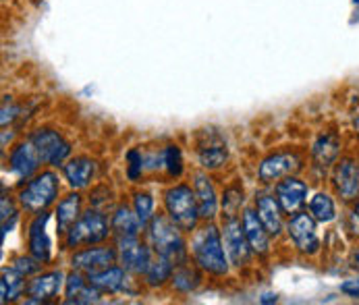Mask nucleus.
Instances as JSON below:
<instances>
[{
  "label": "nucleus",
  "instance_id": "1",
  "mask_svg": "<svg viewBox=\"0 0 359 305\" xmlns=\"http://www.w3.org/2000/svg\"><path fill=\"white\" fill-rule=\"evenodd\" d=\"M191 252L202 270H208L210 274H216V276L226 274V270H229L226 250L222 248V239H220V233L216 226L208 224L196 235Z\"/></svg>",
  "mask_w": 359,
  "mask_h": 305
},
{
  "label": "nucleus",
  "instance_id": "2",
  "mask_svg": "<svg viewBox=\"0 0 359 305\" xmlns=\"http://www.w3.org/2000/svg\"><path fill=\"white\" fill-rule=\"evenodd\" d=\"M150 245L154 248V252L166 259H170L172 264L183 262L185 259V243L181 237V229L166 216H154L150 222Z\"/></svg>",
  "mask_w": 359,
  "mask_h": 305
},
{
  "label": "nucleus",
  "instance_id": "3",
  "mask_svg": "<svg viewBox=\"0 0 359 305\" xmlns=\"http://www.w3.org/2000/svg\"><path fill=\"white\" fill-rule=\"evenodd\" d=\"M164 205L168 212V218L181 229V231H191L198 224L200 218V208L196 194L187 185H177L166 191L164 196Z\"/></svg>",
  "mask_w": 359,
  "mask_h": 305
},
{
  "label": "nucleus",
  "instance_id": "4",
  "mask_svg": "<svg viewBox=\"0 0 359 305\" xmlns=\"http://www.w3.org/2000/svg\"><path fill=\"white\" fill-rule=\"evenodd\" d=\"M58 196V179L54 172H42L34 177L21 191L19 202L27 212H44Z\"/></svg>",
  "mask_w": 359,
  "mask_h": 305
},
{
  "label": "nucleus",
  "instance_id": "5",
  "mask_svg": "<svg viewBox=\"0 0 359 305\" xmlns=\"http://www.w3.org/2000/svg\"><path fill=\"white\" fill-rule=\"evenodd\" d=\"M108 237V222L100 212H88L83 214L67 233L65 243L67 248H81L100 243Z\"/></svg>",
  "mask_w": 359,
  "mask_h": 305
},
{
  "label": "nucleus",
  "instance_id": "6",
  "mask_svg": "<svg viewBox=\"0 0 359 305\" xmlns=\"http://www.w3.org/2000/svg\"><path fill=\"white\" fill-rule=\"evenodd\" d=\"M32 142L36 146V150L40 154L42 162L44 164H50V166H60L69 154H71V146L69 142H65V137L52 129H40L32 135Z\"/></svg>",
  "mask_w": 359,
  "mask_h": 305
},
{
  "label": "nucleus",
  "instance_id": "7",
  "mask_svg": "<svg viewBox=\"0 0 359 305\" xmlns=\"http://www.w3.org/2000/svg\"><path fill=\"white\" fill-rule=\"evenodd\" d=\"M295 248L304 254H316L318 248H320V239H318V233H316V218L311 214H295L287 226Z\"/></svg>",
  "mask_w": 359,
  "mask_h": 305
},
{
  "label": "nucleus",
  "instance_id": "8",
  "mask_svg": "<svg viewBox=\"0 0 359 305\" xmlns=\"http://www.w3.org/2000/svg\"><path fill=\"white\" fill-rule=\"evenodd\" d=\"M299 168H302V158L297 154L280 152L274 154V156H268L259 164L257 177L264 183H274V181H278L283 177H289L291 172H295Z\"/></svg>",
  "mask_w": 359,
  "mask_h": 305
},
{
  "label": "nucleus",
  "instance_id": "9",
  "mask_svg": "<svg viewBox=\"0 0 359 305\" xmlns=\"http://www.w3.org/2000/svg\"><path fill=\"white\" fill-rule=\"evenodd\" d=\"M118 255L125 266V270L133 274H146V270L152 264L150 250L137 241V237H121L118 239Z\"/></svg>",
  "mask_w": 359,
  "mask_h": 305
},
{
  "label": "nucleus",
  "instance_id": "10",
  "mask_svg": "<svg viewBox=\"0 0 359 305\" xmlns=\"http://www.w3.org/2000/svg\"><path fill=\"white\" fill-rule=\"evenodd\" d=\"M224 250L235 266H245L252 257V245L245 237L243 222L231 218L224 224Z\"/></svg>",
  "mask_w": 359,
  "mask_h": 305
},
{
  "label": "nucleus",
  "instance_id": "11",
  "mask_svg": "<svg viewBox=\"0 0 359 305\" xmlns=\"http://www.w3.org/2000/svg\"><path fill=\"white\" fill-rule=\"evenodd\" d=\"M114 262H116V252L110 248H88V250L73 255V259H71L75 270H83L88 274L110 268Z\"/></svg>",
  "mask_w": 359,
  "mask_h": 305
},
{
  "label": "nucleus",
  "instance_id": "12",
  "mask_svg": "<svg viewBox=\"0 0 359 305\" xmlns=\"http://www.w3.org/2000/svg\"><path fill=\"white\" fill-rule=\"evenodd\" d=\"M306 198H308V185L295 177H287L276 185V200L280 203L283 212L287 214L297 212L306 203Z\"/></svg>",
  "mask_w": 359,
  "mask_h": 305
},
{
  "label": "nucleus",
  "instance_id": "13",
  "mask_svg": "<svg viewBox=\"0 0 359 305\" xmlns=\"http://www.w3.org/2000/svg\"><path fill=\"white\" fill-rule=\"evenodd\" d=\"M8 162H11V168H13L21 179H29V177L38 170L42 158H40V154L36 150L34 142L29 140L27 144H19L17 148H13Z\"/></svg>",
  "mask_w": 359,
  "mask_h": 305
},
{
  "label": "nucleus",
  "instance_id": "14",
  "mask_svg": "<svg viewBox=\"0 0 359 305\" xmlns=\"http://www.w3.org/2000/svg\"><path fill=\"white\" fill-rule=\"evenodd\" d=\"M334 185L343 200H355L359 196V162L351 158L343 160L337 166Z\"/></svg>",
  "mask_w": 359,
  "mask_h": 305
},
{
  "label": "nucleus",
  "instance_id": "15",
  "mask_svg": "<svg viewBox=\"0 0 359 305\" xmlns=\"http://www.w3.org/2000/svg\"><path fill=\"white\" fill-rule=\"evenodd\" d=\"M48 218H50V214L48 212H42L29 224V250H32L34 257H38L42 262H48L52 254L50 239H48V233H46Z\"/></svg>",
  "mask_w": 359,
  "mask_h": 305
},
{
  "label": "nucleus",
  "instance_id": "16",
  "mask_svg": "<svg viewBox=\"0 0 359 305\" xmlns=\"http://www.w3.org/2000/svg\"><path fill=\"white\" fill-rule=\"evenodd\" d=\"M205 140L200 142V148H198V156H200V164L204 168H220L226 158H229V152H226V144L216 135V133H204Z\"/></svg>",
  "mask_w": 359,
  "mask_h": 305
},
{
  "label": "nucleus",
  "instance_id": "17",
  "mask_svg": "<svg viewBox=\"0 0 359 305\" xmlns=\"http://www.w3.org/2000/svg\"><path fill=\"white\" fill-rule=\"evenodd\" d=\"M100 301V289L83 278L81 274H71L67 278V304H96Z\"/></svg>",
  "mask_w": 359,
  "mask_h": 305
},
{
  "label": "nucleus",
  "instance_id": "18",
  "mask_svg": "<svg viewBox=\"0 0 359 305\" xmlns=\"http://www.w3.org/2000/svg\"><path fill=\"white\" fill-rule=\"evenodd\" d=\"M62 278H65L62 272H48V274L36 276L34 280H29L25 291L32 297V301H48L58 295L62 287Z\"/></svg>",
  "mask_w": 359,
  "mask_h": 305
},
{
  "label": "nucleus",
  "instance_id": "19",
  "mask_svg": "<svg viewBox=\"0 0 359 305\" xmlns=\"http://www.w3.org/2000/svg\"><path fill=\"white\" fill-rule=\"evenodd\" d=\"M243 231H245V237L252 245V250L256 254L264 255L270 248V241H268V231L266 226L262 224L259 216H257L254 210H245L243 212Z\"/></svg>",
  "mask_w": 359,
  "mask_h": 305
},
{
  "label": "nucleus",
  "instance_id": "20",
  "mask_svg": "<svg viewBox=\"0 0 359 305\" xmlns=\"http://www.w3.org/2000/svg\"><path fill=\"white\" fill-rule=\"evenodd\" d=\"M194 194H196V200H198L200 216L202 218H214L216 216V210H218L216 191H214L212 181L205 175H202V172H198L194 177Z\"/></svg>",
  "mask_w": 359,
  "mask_h": 305
},
{
  "label": "nucleus",
  "instance_id": "21",
  "mask_svg": "<svg viewBox=\"0 0 359 305\" xmlns=\"http://www.w3.org/2000/svg\"><path fill=\"white\" fill-rule=\"evenodd\" d=\"M256 208L257 216H259L262 224L266 226V231L276 237L283 231V218H280V210L283 208H280L278 200L270 198V196H262V198H257Z\"/></svg>",
  "mask_w": 359,
  "mask_h": 305
},
{
  "label": "nucleus",
  "instance_id": "22",
  "mask_svg": "<svg viewBox=\"0 0 359 305\" xmlns=\"http://www.w3.org/2000/svg\"><path fill=\"white\" fill-rule=\"evenodd\" d=\"M94 170H96V166L88 158H75L69 164H65V177H67L69 185L75 189L88 187L94 177Z\"/></svg>",
  "mask_w": 359,
  "mask_h": 305
},
{
  "label": "nucleus",
  "instance_id": "23",
  "mask_svg": "<svg viewBox=\"0 0 359 305\" xmlns=\"http://www.w3.org/2000/svg\"><path fill=\"white\" fill-rule=\"evenodd\" d=\"M90 283L104 293H116V291L125 289V272H123V268L110 266L100 272H92Z\"/></svg>",
  "mask_w": 359,
  "mask_h": 305
},
{
  "label": "nucleus",
  "instance_id": "24",
  "mask_svg": "<svg viewBox=\"0 0 359 305\" xmlns=\"http://www.w3.org/2000/svg\"><path fill=\"white\" fill-rule=\"evenodd\" d=\"M79 210H81V198L77 194L67 196L62 202L58 203L56 218H58V233L67 235L69 229L79 220Z\"/></svg>",
  "mask_w": 359,
  "mask_h": 305
},
{
  "label": "nucleus",
  "instance_id": "25",
  "mask_svg": "<svg viewBox=\"0 0 359 305\" xmlns=\"http://www.w3.org/2000/svg\"><path fill=\"white\" fill-rule=\"evenodd\" d=\"M142 226V220L129 208H118L112 216V229L118 233V237H137Z\"/></svg>",
  "mask_w": 359,
  "mask_h": 305
},
{
  "label": "nucleus",
  "instance_id": "26",
  "mask_svg": "<svg viewBox=\"0 0 359 305\" xmlns=\"http://www.w3.org/2000/svg\"><path fill=\"white\" fill-rule=\"evenodd\" d=\"M339 140L334 135H322L318 137V142L313 144V150H311V156L316 160L318 166H330L337 156H339Z\"/></svg>",
  "mask_w": 359,
  "mask_h": 305
},
{
  "label": "nucleus",
  "instance_id": "27",
  "mask_svg": "<svg viewBox=\"0 0 359 305\" xmlns=\"http://www.w3.org/2000/svg\"><path fill=\"white\" fill-rule=\"evenodd\" d=\"M23 274L17 272L15 268L13 270H2V283H0V297H2V304H8V301H15L23 289H25V283H23Z\"/></svg>",
  "mask_w": 359,
  "mask_h": 305
},
{
  "label": "nucleus",
  "instance_id": "28",
  "mask_svg": "<svg viewBox=\"0 0 359 305\" xmlns=\"http://www.w3.org/2000/svg\"><path fill=\"white\" fill-rule=\"evenodd\" d=\"M309 214L318 220V222H330L337 216V208L330 196L326 194H318L311 198L309 202Z\"/></svg>",
  "mask_w": 359,
  "mask_h": 305
},
{
  "label": "nucleus",
  "instance_id": "29",
  "mask_svg": "<svg viewBox=\"0 0 359 305\" xmlns=\"http://www.w3.org/2000/svg\"><path fill=\"white\" fill-rule=\"evenodd\" d=\"M170 274H172V262L162 257V255H158V259H152L150 268L146 270V280H148L150 287H158L164 280H168Z\"/></svg>",
  "mask_w": 359,
  "mask_h": 305
},
{
  "label": "nucleus",
  "instance_id": "30",
  "mask_svg": "<svg viewBox=\"0 0 359 305\" xmlns=\"http://www.w3.org/2000/svg\"><path fill=\"white\" fill-rule=\"evenodd\" d=\"M172 285L183 291V293H189L194 291L198 285H200V274L196 270H189V268H181L175 276H172Z\"/></svg>",
  "mask_w": 359,
  "mask_h": 305
},
{
  "label": "nucleus",
  "instance_id": "31",
  "mask_svg": "<svg viewBox=\"0 0 359 305\" xmlns=\"http://www.w3.org/2000/svg\"><path fill=\"white\" fill-rule=\"evenodd\" d=\"M135 214L142 224H148L154 218V200L148 194H135Z\"/></svg>",
  "mask_w": 359,
  "mask_h": 305
},
{
  "label": "nucleus",
  "instance_id": "32",
  "mask_svg": "<svg viewBox=\"0 0 359 305\" xmlns=\"http://www.w3.org/2000/svg\"><path fill=\"white\" fill-rule=\"evenodd\" d=\"M164 164H166L170 177H181V172H183V158H181V150L177 146H168L164 150Z\"/></svg>",
  "mask_w": 359,
  "mask_h": 305
},
{
  "label": "nucleus",
  "instance_id": "33",
  "mask_svg": "<svg viewBox=\"0 0 359 305\" xmlns=\"http://www.w3.org/2000/svg\"><path fill=\"white\" fill-rule=\"evenodd\" d=\"M42 259H38V257H17L15 259V270L17 272H21L23 276H32V274H36V272H40L42 270Z\"/></svg>",
  "mask_w": 359,
  "mask_h": 305
},
{
  "label": "nucleus",
  "instance_id": "34",
  "mask_svg": "<svg viewBox=\"0 0 359 305\" xmlns=\"http://www.w3.org/2000/svg\"><path fill=\"white\" fill-rule=\"evenodd\" d=\"M127 160H129V179L135 181L140 177L142 168H144V158H142V154L137 152V150H131V152L127 154Z\"/></svg>",
  "mask_w": 359,
  "mask_h": 305
},
{
  "label": "nucleus",
  "instance_id": "35",
  "mask_svg": "<svg viewBox=\"0 0 359 305\" xmlns=\"http://www.w3.org/2000/svg\"><path fill=\"white\" fill-rule=\"evenodd\" d=\"M241 202H243V191H239L237 187H233V189H229V191L224 194V208L231 212L229 216L235 214V210L241 205Z\"/></svg>",
  "mask_w": 359,
  "mask_h": 305
},
{
  "label": "nucleus",
  "instance_id": "36",
  "mask_svg": "<svg viewBox=\"0 0 359 305\" xmlns=\"http://www.w3.org/2000/svg\"><path fill=\"white\" fill-rule=\"evenodd\" d=\"M8 218L15 222V218H17V210H15V205L11 203V200H6V196H4V198H2V235H6V231L11 229Z\"/></svg>",
  "mask_w": 359,
  "mask_h": 305
},
{
  "label": "nucleus",
  "instance_id": "37",
  "mask_svg": "<svg viewBox=\"0 0 359 305\" xmlns=\"http://www.w3.org/2000/svg\"><path fill=\"white\" fill-rule=\"evenodd\" d=\"M341 291H343L345 295H349V297H355V299H359V278L343 283V285H341Z\"/></svg>",
  "mask_w": 359,
  "mask_h": 305
},
{
  "label": "nucleus",
  "instance_id": "38",
  "mask_svg": "<svg viewBox=\"0 0 359 305\" xmlns=\"http://www.w3.org/2000/svg\"><path fill=\"white\" fill-rule=\"evenodd\" d=\"M276 301V295H264L262 297V304H274Z\"/></svg>",
  "mask_w": 359,
  "mask_h": 305
},
{
  "label": "nucleus",
  "instance_id": "39",
  "mask_svg": "<svg viewBox=\"0 0 359 305\" xmlns=\"http://www.w3.org/2000/svg\"><path fill=\"white\" fill-rule=\"evenodd\" d=\"M353 218L359 222V202H358V208H355V212H353Z\"/></svg>",
  "mask_w": 359,
  "mask_h": 305
},
{
  "label": "nucleus",
  "instance_id": "40",
  "mask_svg": "<svg viewBox=\"0 0 359 305\" xmlns=\"http://www.w3.org/2000/svg\"><path fill=\"white\" fill-rule=\"evenodd\" d=\"M355 129L359 131V114H358V118H355Z\"/></svg>",
  "mask_w": 359,
  "mask_h": 305
}]
</instances>
